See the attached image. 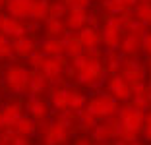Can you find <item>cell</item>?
I'll use <instances>...</instances> for the list:
<instances>
[{
  "mask_svg": "<svg viewBox=\"0 0 151 145\" xmlns=\"http://www.w3.org/2000/svg\"><path fill=\"white\" fill-rule=\"evenodd\" d=\"M112 108V101L111 99H97L95 103H91V110L97 114H105L107 110Z\"/></svg>",
  "mask_w": 151,
  "mask_h": 145,
  "instance_id": "obj_1",
  "label": "cell"
},
{
  "mask_svg": "<svg viewBox=\"0 0 151 145\" xmlns=\"http://www.w3.org/2000/svg\"><path fill=\"white\" fill-rule=\"evenodd\" d=\"M81 37H83L81 41H83L85 45H95V41H97V35H95L93 31H85V33H83Z\"/></svg>",
  "mask_w": 151,
  "mask_h": 145,
  "instance_id": "obj_2",
  "label": "cell"
},
{
  "mask_svg": "<svg viewBox=\"0 0 151 145\" xmlns=\"http://www.w3.org/2000/svg\"><path fill=\"white\" fill-rule=\"evenodd\" d=\"M81 22H83V16H81V14H80V16H74V18L70 19L72 25H81Z\"/></svg>",
  "mask_w": 151,
  "mask_h": 145,
  "instance_id": "obj_3",
  "label": "cell"
},
{
  "mask_svg": "<svg viewBox=\"0 0 151 145\" xmlns=\"http://www.w3.org/2000/svg\"><path fill=\"white\" fill-rule=\"evenodd\" d=\"M6 52H8V45H6L4 39H0V56H4Z\"/></svg>",
  "mask_w": 151,
  "mask_h": 145,
  "instance_id": "obj_4",
  "label": "cell"
}]
</instances>
